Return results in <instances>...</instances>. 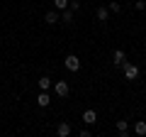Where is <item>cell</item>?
<instances>
[{"label":"cell","instance_id":"obj_2","mask_svg":"<svg viewBox=\"0 0 146 137\" xmlns=\"http://www.w3.org/2000/svg\"><path fill=\"white\" fill-rule=\"evenodd\" d=\"M63 66H66L68 71H73V74H76V71L80 68V59L76 56V54H68V56L63 59Z\"/></svg>","mask_w":146,"mask_h":137},{"label":"cell","instance_id":"obj_14","mask_svg":"<svg viewBox=\"0 0 146 137\" xmlns=\"http://www.w3.org/2000/svg\"><path fill=\"white\" fill-rule=\"evenodd\" d=\"M68 3H71V0H54V7H56V10H66Z\"/></svg>","mask_w":146,"mask_h":137},{"label":"cell","instance_id":"obj_8","mask_svg":"<svg viewBox=\"0 0 146 137\" xmlns=\"http://www.w3.org/2000/svg\"><path fill=\"white\" fill-rule=\"evenodd\" d=\"M117 132H119V137H127L129 135V122L127 120H117Z\"/></svg>","mask_w":146,"mask_h":137},{"label":"cell","instance_id":"obj_15","mask_svg":"<svg viewBox=\"0 0 146 137\" xmlns=\"http://www.w3.org/2000/svg\"><path fill=\"white\" fill-rule=\"evenodd\" d=\"M110 12H115V15H117V12H122V5H119V3H110Z\"/></svg>","mask_w":146,"mask_h":137},{"label":"cell","instance_id":"obj_5","mask_svg":"<svg viewBox=\"0 0 146 137\" xmlns=\"http://www.w3.org/2000/svg\"><path fill=\"white\" fill-rule=\"evenodd\" d=\"M49 103H51V95H49V91H42V93L36 95V105H39V108H46Z\"/></svg>","mask_w":146,"mask_h":137},{"label":"cell","instance_id":"obj_17","mask_svg":"<svg viewBox=\"0 0 146 137\" xmlns=\"http://www.w3.org/2000/svg\"><path fill=\"white\" fill-rule=\"evenodd\" d=\"M68 7H71V10L76 12V10H78V7H80V3H76V0H71V3H68Z\"/></svg>","mask_w":146,"mask_h":137},{"label":"cell","instance_id":"obj_7","mask_svg":"<svg viewBox=\"0 0 146 137\" xmlns=\"http://www.w3.org/2000/svg\"><path fill=\"white\" fill-rule=\"evenodd\" d=\"M83 122L85 125H95V122H98V113L95 110H85L83 113Z\"/></svg>","mask_w":146,"mask_h":137},{"label":"cell","instance_id":"obj_1","mask_svg":"<svg viewBox=\"0 0 146 137\" xmlns=\"http://www.w3.org/2000/svg\"><path fill=\"white\" fill-rule=\"evenodd\" d=\"M122 71H124V79H127V81H136V79H139V66H136V64H129V61H124Z\"/></svg>","mask_w":146,"mask_h":137},{"label":"cell","instance_id":"obj_3","mask_svg":"<svg viewBox=\"0 0 146 137\" xmlns=\"http://www.w3.org/2000/svg\"><path fill=\"white\" fill-rule=\"evenodd\" d=\"M54 93H56L58 98H66V95L71 93V86H68L66 81H56V83H54Z\"/></svg>","mask_w":146,"mask_h":137},{"label":"cell","instance_id":"obj_13","mask_svg":"<svg viewBox=\"0 0 146 137\" xmlns=\"http://www.w3.org/2000/svg\"><path fill=\"white\" fill-rule=\"evenodd\" d=\"M51 83H54V81L49 79V76H42V79H39V88H42V91H49V88H51Z\"/></svg>","mask_w":146,"mask_h":137},{"label":"cell","instance_id":"obj_10","mask_svg":"<svg viewBox=\"0 0 146 137\" xmlns=\"http://www.w3.org/2000/svg\"><path fill=\"white\" fill-rule=\"evenodd\" d=\"M56 135L58 137H68L71 135V125H68V122H61V125L56 127Z\"/></svg>","mask_w":146,"mask_h":137},{"label":"cell","instance_id":"obj_9","mask_svg":"<svg viewBox=\"0 0 146 137\" xmlns=\"http://www.w3.org/2000/svg\"><path fill=\"white\" fill-rule=\"evenodd\" d=\"M95 17H98V22H107L110 20V7H98Z\"/></svg>","mask_w":146,"mask_h":137},{"label":"cell","instance_id":"obj_6","mask_svg":"<svg viewBox=\"0 0 146 137\" xmlns=\"http://www.w3.org/2000/svg\"><path fill=\"white\" fill-rule=\"evenodd\" d=\"M44 22H46V25H56V22H61V15H58L56 10H49L46 15H44Z\"/></svg>","mask_w":146,"mask_h":137},{"label":"cell","instance_id":"obj_16","mask_svg":"<svg viewBox=\"0 0 146 137\" xmlns=\"http://www.w3.org/2000/svg\"><path fill=\"white\" fill-rule=\"evenodd\" d=\"M134 7H136V10H146V0H136V3H134Z\"/></svg>","mask_w":146,"mask_h":137},{"label":"cell","instance_id":"obj_11","mask_svg":"<svg viewBox=\"0 0 146 137\" xmlns=\"http://www.w3.org/2000/svg\"><path fill=\"white\" fill-rule=\"evenodd\" d=\"M61 22H66V25L73 22V10H71V7H66V10L61 12Z\"/></svg>","mask_w":146,"mask_h":137},{"label":"cell","instance_id":"obj_12","mask_svg":"<svg viewBox=\"0 0 146 137\" xmlns=\"http://www.w3.org/2000/svg\"><path fill=\"white\" fill-rule=\"evenodd\" d=\"M134 135H139V137L146 135V122H144V120H139V122L134 125Z\"/></svg>","mask_w":146,"mask_h":137},{"label":"cell","instance_id":"obj_4","mask_svg":"<svg viewBox=\"0 0 146 137\" xmlns=\"http://www.w3.org/2000/svg\"><path fill=\"white\" fill-rule=\"evenodd\" d=\"M124 61H127V54L122 52V49H115V52H112V64H115V66H124Z\"/></svg>","mask_w":146,"mask_h":137}]
</instances>
